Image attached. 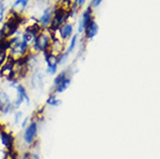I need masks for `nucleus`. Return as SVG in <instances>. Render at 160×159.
<instances>
[{"label":"nucleus","mask_w":160,"mask_h":159,"mask_svg":"<svg viewBox=\"0 0 160 159\" xmlns=\"http://www.w3.org/2000/svg\"><path fill=\"white\" fill-rule=\"evenodd\" d=\"M37 136H38V122L36 120L30 119V122L23 129V134H22V142L24 146L30 147L34 144H36Z\"/></svg>","instance_id":"7ed1b4c3"},{"label":"nucleus","mask_w":160,"mask_h":159,"mask_svg":"<svg viewBox=\"0 0 160 159\" xmlns=\"http://www.w3.org/2000/svg\"><path fill=\"white\" fill-rule=\"evenodd\" d=\"M8 52L6 50H0V68L8 60Z\"/></svg>","instance_id":"b1692460"},{"label":"nucleus","mask_w":160,"mask_h":159,"mask_svg":"<svg viewBox=\"0 0 160 159\" xmlns=\"http://www.w3.org/2000/svg\"><path fill=\"white\" fill-rule=\"evenodd\" d=\"M16 159H28V157H27V153H26V151L22 152V153H19L18 155V158Z\"/></svg>","instance_id":"cd10ccee"},{"label":"nucleus","mask_w":160,"mask_h":159,"mask_svg":"<svg viewBox=\"0 0 160 159\" xmlns=\"http://www.w3.org/2000/svg\"><path fill=\"white\" fill-rule=\"evenodd\" d=\"M45 73L48 76H56L58 73V65H52V66H47L45 68Z\"/></svg>","instance_id":"4be33fe9"},{"label":"nucleus","mask_w":160,"mask_h":159,"mask_svg":"<svg viewBox=\"0 0 160 159\" xmlns=\"http://www.w3.org/2000/svg\"><path fill=\"white\" fill-rule=\"evenodd\" d=\"M0 147L5 151L15 149V137L13 132L7 130L6 128L0 132Z\"/></svg>","instance_id":"0eeeda50"},{"label":"nucleus","mask_w":160,"mask_h":159,"mask_svg":"<svg viewBox=\"0 0 160 159\" xmlns=\"http://www.w3.org/2000/svg\"><path fill=\"white\" fill-rule=\"evenodd\" d=\"M13 71H14V60L8 58V60L0 68V77L6 80L12 79Z\"/></svg>","instance_id":"9b49d317"},{"label":"nucleus","mask_w":160,"mask_h":159,"mask_svg":"<svg viewBox=\"0 0 160 159\" xmlns=\"http://www.w3.org/2000/svg\"><path fill=\"white\" fill-rule=\"evenodd\" d=\"M60 104H62V100L58 98V94L53 93V92H51L45 100V105L49 107H58L60 106Z\"/></svg>","instance_id":"2eb2a0df"},{"label":"nucleus","mask_w":160,"mask_h":159,"mask_svg":"<svg viewBox=\"0 0 160 159\" xmlns=\"http://www.w3.org/2000/svg\"><path fill=\"white\" fill-rule=\"evenodd\" d=\"M6 5L2 0H0V26L2 24V22L5 21V14H6Z\"/></svg>","instance_id":"412c9836"},{"label":"nucleus","mask_w":160,"mask_h":159,"mask_svg":"<svg viewBox=\"0 0 160 159\" xmlns=\"http://www.w3.org/2000/svg\"><path fill=\"white\" fill-rule=\"evenodd\" d=\"M43 57H44V62H45V65L47 66H52V65H58L57 64V56L52 55L50 52H45L43 54Z\"/></svg>","instance_id":"a211bd4d"},{"label":"nucleus","mask_w":160,"mask_h":159,"mask_svg":"<svg viewBox=\"0 0 160 159\" xmlns=\"http://www.w3.org/2000/svg\"><path fill=\"white\" fill-rule=\"evenodd\" d=\"M15 91H16V99H15V101L13 102L15 109L20 107L23 102H27V105H29V102H30V98H29L28 91H27L26 86L22 85L21 83H18L15 86Z\"/></svg>","instance_id":"1a4fd4ad"},{"label":"nucleus","mask_w":160,"mask_h":159,"mask_svg":"<svg viewBox=\"0 0 160 159\" xmlns=\"http://www.w3.org/2000/svg\"><path fill=\"white\" fill-rule=\"evenodd\" d=\"M72 5H73V0H58L55 6H56L57 8L64 9V11L68 12V9L72 7Z\"/></svg>","instance_id":"6ab92c4d"},{"label":"nucleus","mask_w":160,"mask_h":159,"mask_svg":"<svg viewBox=\"0 0 160 159\" xmlns=\"http://www.w3.org/2000/svg\"><path fill=\"white\" fill-rule=\"evenodd\" d=\"M29 3H30V0H15L12 8H11V12L19 14V15H23L24 11L28 7Z\"/></svg>","instance_id":"ddd939ff"},{"label":"nucleus","mask_w":160,"mask_h":159,"mask_svg":"<svg viewBox=\"0 0 160 159\" xmlns=\"http://www.w3.org/2000/svg\"><path fill=\"white\" fill-rule=\"evenodd\" d=\"M65 48H66L65 42H63V41L59 40L58 37H56V36L52 34V41H51V44H50V48H49V52L55 56H58L62 52L65 51Z\"/></svg>","instance_id":"9d476101"},{"label":"nucleus","mask_w":160,"mask_h":159,"mask_svg":"<svg viewBox=\"0 0 160 159\" xmlns=\"http://www.w3.org/2000/svg\"><path fill=\"white\" fill-rule=\"evenodd\" d=\"M73 34H74V23L72 21H66L64 24H62L58 28V30L56 33H53V35L65 43L72 37Z\"/></svg>","instance_id":"423d86ee"},{"label":"nucleus","mask_w":160,"mask_h":159,"mask_svg":"<svg viewBox=\"0 0 160 159\" xmlns=\"http://www.w3.org/2000/svg\"><path fill=\"white\" fill-rule=\"evenodd\" d=\"M86 1L87 0H73V6L76 8H78V9H81L82 6L86 4Z\"/></svg>","instance_id":"393cba45"},{"label":"nucleus","mask_w":160,"mask_h":159,"mask_svg":"<svg viewBox=\"0 0 160 159\" xmlns=\"http://www.w3.org/2000/svg\"><path fill=\"white\" fill-rule=\"evenodd\" d=\"M66 21H68L66 11L56 7V9H55V14H53V16H52V21H51V23H50V26H49L48 30L49 32H51L52 34L56 33L57 30H58V28H59L62 24H64Z\"/></svg>","instance_id":"39448f33"},{"label":"nucleus","mask_w":160,"mask_h":159,"mask_svg":"<svg viewBox=\"0 0 160 159\" xmlns=\"http://www.w3.org/2000/svg\"><path fill=\"white\" fill-rule=\"evenodd\" d=\"M102 1H103V0H91L89 6H91L92 8H95V7H98V6H100Z\"/></svg>","instance_id":"bb28decb"},{"label":"nucleus","mask_w":160,"mask_h":159,"mask_svg":"<svg viewBox=\"0 0 160 159\" xmlns=\"http://www.w3.org/2000/svg\"><path fill=\"white\" fill-rule=\"evenodd\" d=\"M99 33V24L96 23L95 20L91 21V23L88 24L86 29L84 30V40L85 42L87 41H92Z\"/></svg>","instance_id":"f8f14e48"},{"label":"nucleus","mask_w":160,"mask_h":159,"mask_svg":"<svg viewBox=\"0 0 160 159\" xmlns=\"http://www.w3.org/2000/svg\"><path fill=\"white\" fill-rule=\"evenodd\" d=\"M4 129H5V126H4V124H2V123H1V122H0V132L2 131Z\"/></svg>","instance_id":"c85d7f7f"},{"label":"nucleus","mask_w":160,"mask_h":159,"mask_svg":"<svg viewBox=\"0 0 160 159\" xmlns=\"http://www.w3.org/2000/svg\"><path fill=\"white\" fill-rule=\"evenodd\" d=\"M22 119H23V113H22L21 110H18V111L14 113V119H13V122H14L15 126L20 124L21 121H22Z\"/></svg>","instance_id":"5701e85b"},{"label":"nucleus","mask_w":160,"mask_h":159,"mask_svg":"<svg viewBox=\"0 0 160 159\" xmlns=\"http://www.w3.org/2000/svg\"><path fill=\"white\" fill-rule=\"evenodd\" d=\"M52 41V33L49 32L48 29H42V32L36 36V38L34 41V43L30 47V52L32 54H45L49 51L50 44Z\"/></svg>","instance_id":"f03ea898"},{"label":"nucleus","mask_w":160,"mask_h":159,"mask_svg":"<svg viewBox=\"0 0 160 159\" xmlns=\"http://www.w3.org/2000/svg\"><path fill=\"white\" fill-rule=\"evenodd\" d=\"M77 44H78V34H73L72 37L68 40V44L66 45V48H65V52L70 56L74 50H76Z\"/></svg>","instance_id":"dca6fc26"},{"label":"nucleus","mask_w":160,"mask_h":159,"mask_svg":"<svg viewBox=\"0 0 160 159\" xmlns=\"http://www.w3.org/2000/svg\"><path fill=\"white\" fill-rule=\"evenodd\" d=\"M29 122H30V117H23V119H22V121H21V123H20L21 128H22V129H24V128L28 126Z\"/></svg>","instance_id":"a878e982"},{"label":"nucleus","mask_w":160,"mask_h":159,"mask_svg":"<svg viewBox=\"0 0 160 159\" xmlns=\"http://www.w3.org/2000/svg\"><path fill=\"white\" fill-rule=\"evenodd\" d=\"M68 58H70V56H68L65 51L57 56V64H58V66H65V65L68 64Z\"/></svg>","instance_id":"aec40b11"},{"label":"nucleus","mask_w":160,"mask_h":159,"mask_svg":"<svg viewBox=\"0 0 160 159\" xmlns=\"http://www.w3.org/2000/svg\"><path fill=\"white\" fill-rule=\"evenodd\" d=\"M94 20V11L93 8L88 5L87 7L85 8L84 11L81 12L79 19H78V34H82L84 30L86 29L88 24L91 23V21Z\"/></svg>","instance_id":"20e7f679"},{"label":"nucleus","mask_w":160,"mask_h":159,"mask_svg":"<svg viewBox=\"0 0 160 159\" xmlns=\"http://www.w3.org/2000/svg\"><path fill=\"white\" fill-rule=\"evenodd\" d=\"M71 81H72V76L68 77V78H66L63 83H60L57 87L52 88V92H53V93H56V94H62V93H64V92L70 87Z\"/></svg>","instance_id":"4468645a"},{"label":"nucleus","mask_w":160,"mask_h":159,"mask_svg":"<svg viewBox=\"0 0 160 159\" xmlns=\"http://www.w3.org/2000/svg\"><path fill=\"white\" fill-rule=\"evenodd\" d=\"M23 15H19L15 13H9L7 19L0 26V38H9L12 36L21 34V26L24 22Z\"/></svg>","instance_id":"f257e3e1"},{"label":"nucleus","mask_w":160,"mask_h":159,"mask_svg":"<svg viewBox=\"0 0 160 159\" xmlns=\"http://www.w3.org/2000/svg\"><path fill=\"white\" fill-rule=\"evenodd\" d=\"M32 87H42L43 86V74L40 72L34 73L32 77Z\"/></svg>","instance_id":"f3484780"},{"label":"nucleus","mask_w":160,"mask_h":159,"mask_svg":"<svg viewBox=\"0 0 160 159\" xmlns=\"http://www.w3.org/2000/svg\"><path fill=\"white\" fill-rule=\"evenodd\" d=\"M55 9H56V6H52V5H49L42 11V14L40 15V18L37 19V23L40 24L43 29H48L50 23L52 21V16L55 14Z\"/></svg>","instance_id":"6e6552de"}]
</instances>
